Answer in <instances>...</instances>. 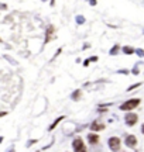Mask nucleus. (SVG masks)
<instances>
[{
    "label": "nucleus",
    "mask_w": 144,
    "mask_h": 152,
    "mask_svg": "<svg viewBox=\"0 0 144 152\" xmlns=\"http://www.w3.org/2000/svg\"><path fill=\"white\" fill-rule=\"evenodd\" d=\"M140 104V99H130V100L125 101L123 104H120V110L122 111H131Z\"/></svg>",
    "instance_id": "obj_1"
},
{
    "label": "nucleus",
    "mask_w": 144,
    "mask_h": 152,
    "mask_svg": "<svg viewBox=\"0 0 144 152\" xmlns=\"http://www.w3.org/2000/svg\"><path fill=\"white\" fill-rule=\"evenodd\" d=\"M137 121H138V115H137L136 113H129V114H126L125 123H126V124H127L129 127L136 125V124H137Z\"/></svg>",
    "instance_id": "obj_2"
},
{
    "label": "nucleus",
    "mask_w": 144,
    "mask_h": 152,
    "mask_svg": "<svg viewBox=\"0 0 144 152\" xmlns=\"http://www.w3.org/2000/svg\"><path fill=\"white\" fill-rule=\"evenodd\" d=\"M72 148H73V151H86V146L81 137H78V138H75L72 141Z\"/></svg>",
    "instance_id": "obj_3"
},
{
    "label": "nucleus",
    "mask_w": 144,
    "mask_h": 152,
    "mask_svg": "<svg viewBox=\"0 0 144 152\" xmlns=\"http://www.w3.org/2000/svg\"><path fill=\"white\" fill-rule=\"evenodd\" d=\"M107 144H109V148H110L112 151H119V149H120V146H122L120 139H119L117 137H110Z\"/></svg>",
    "instance_id": "obj_4"
},
{
    "label": "nucleus",
    "mask_w": 144,
    "mask_h": 152,
    "mask_svg": "<svg viewBox=\"0 0 144 152\" xmlns=\"http://www.w3.org/2000/svg\"><path fill=\"white\" fill-rule=\"evenodd\" d=\"M125 144L129 146V148H131V149L136 148V146H137V137H136V135H127L125 139Z\"/></svg>",
    "instance_id": "obj_5"
},
{
    "label": "nucleus",
    "mask_w": 144,
    "mask_h": 152,
    "mask_svg": "<svg viewBox=\"0 0 144 152\" xmlns=\"http://www.w3.org/2000/svg\"><path fill=\"white\" fill-rule=\"evenodd\" d=\"M103 128H105V124L100 123L99 120H95L91 124V131H102Z\"/></svg>",
    "instance_id": "obj_6"
},
{
    "label": "nucleus",
    "mask_w": 144,
    "mask_h": 152,
    "mask_svg": "<svg viewBox=\"0 0 144 152\" xmlns=\"http://www.w3.org/2000/svg\"><path fill=\"white\" fill-rule=\"evenodd\" d=\"M88 141L91 145H96L99 142V135L98 134H93V133H89L88 134Z\"/></svg>",
    "instance_id": "obj_7"
},
{
    "label": "nucleus",
    "mask_w": 144,
    "mask_h": 152,
    "mask_svg": "<svg viewBox=\"0 0 144 152\" xmlns=\"http://www.w3.org/2000/svg\"><path fill=\"white\" fill-rule=\"evenodd\" d=\"M54 27L53 25H48V28H47V35H45V44L47 42H50V39H51V35L54 34Z\"/></svg>",
    "instance_id": "obj_8"
},
{
    "label": "nucleus",
    "mask_w": 144,
    "mask_h": 152,
    "mask_svg": "<svg viewBox=\"0 0 144 152\" xmlns=\"http://www.w3.org/2000/svg\"><path fill=\"white\" fill-rule=\"evenodd\" d=\"M122 51H123V54H126V55H133V54H136V48H133V47H123L122 48Z\"/></svg>",
    "instance_id": "obj_9"
},
{
    "label": "nucleus",
    "mask_w": 144,
    "mask_h": 152,
    "mask_svg": "<svg viewBox=\"0 0 144 152\" xmlns=\"http://www.w3.org/2000/svg\"><path fill=\"white\" fill-rule=\"evenodd\" d=\"M81 96H82V92H81L79 89H76V90H75V92H73V93L71 95V99L73 101H78L79 99H81Z\"/></svg>",
    "instance_id": "obj_10"
},
{
    "label": "nucleus",
    "mask_w": 144,
    "mask_h": 152,
    "mask_svg": "<svg viewBox=\"0 0 144 152\" xmlns=\"http://www.w3.org/2000/svg\"><path fill=\"white\" fill-rule=\"evenodd\" d=\"M64 118H65L64 115H61V117H58V118H57V120H55V121H54V123H53V124L50 125V128H48V130H50V131H53L54 128H55V127L58 125V124H59V123H61V121H62V120H64Z\"/></svg>",
    "instance_id": "obj_11"
},
{
    "label": "nucleus",
    "mask_w": 144,
    "mask_h": 152,
    "mask_svg": "<svg viewBox=\"0 0 144 152\" xmlns=\"http://www.w3.org/2000/svg\"><path fill=\"white\" fill-rule=\"evenodd\" d=\"M119 49H120V47L116 44L110 51H109V54H110V55H117V54H119Z\"/></svg>",
    "instance_id": "obj_12"
},
{
    "label": "nucleus",
    "mask_w": 144,
    "mask_h": 152,
    "mask_svg": "<svg viewBox=\"0 0 144 152\" xmlns=\"http://www.w3.org/2000/svg\"><path fill=\"white\" fill-rule=\"evenodd\" d=\"M136 54L140 58H144V49H141V48H136Z\"/></svg>",
    "instance_id": "obj_13"
},
{
    "label": "nucleus",
    "mask_w": 144,
    "mask_h": 152,
    "mask_svg": "<svg viewBox=\"0 0 144 152\" xmlns=\"http://www.w3.org/2000/svg\"><path fill=\"white\" fill-rule=\"evenodd\" d=\"M138 86H141V82H138V83H136V85H131L130 87L127 89V92H131V90H134V89H137Z\"/></svg>",
    "instance_id": "obj_14"
},
{
    "label": "nucleus",
    "mask_w": 144,
    "mask_h": 152,
    "mask_svg": "<svg viewBox=\"0 0 144 152\" xmlns=\"http://www.w3.org/2000/svg\"><path fill=\"white\" fill-rule=\"evenodd\" d=\"M76 23H78V24H84V23H85V17H84V16H78V17H76Z\"/></svg>",
    "instance_id": "obj_15"
},
{
    "label": "nucleus",
    "mask_w": 144,
    "mask_h": 152,
    "mask_svg": "<svg viewBox=\"0 0 144 152\" xmlns=\"http://www.w3.org/2000/svg\"><path fill=\"white\" fill-rule=\"evenodd\" d=\"M138 72H140V69H138V66H134V68L131 69V73H133V75H138Z\"/></svg>",
    "instance_id": "obj_16"
},
{
    "label": "nucleus",
    "mask_w": 144,
    "mask_h": 152,
    "mask_svg": "<svg viewBox=\"0 0 144 152\" xmlns=\"http://www.w3.org/2000/svg\"><path fill=\"white\" fill-rule=\"evenodd\" d=\"M117 72L119 73H123V75H129V73H130L127 69H120V70H117Z\"/></svg>",
    "instance_id": "obj_17"
},
{
    "label": "nucleus",
    "mask_w": 144,
    "mask_h": 152,
    "mask_svg": "<svg viewBox=\"0 0 144 152\" xmlns=\"http://www.w3.org/2000/svg\"><path fill=\"white\" fill-rule=\"evenodd\" d=\"M98 61V57H92L91 58V62H96Z\"/></svg>",
    "instance_id": "obj_18"
},
{
    "label": "nucleus",
    "mask_w": 144,
    "mask_h": 152,
    "mask_svg": "<svg viewBox=\"0 0 144 152\" xmlns=\"http://www.w3.org/2000/svg\"><path fill=\"white\" fill-rule=\"evenodd\" d=\"M89 3H91L92 6H96V0H89Z\"/></svg>",
    "instance_id": "obj_19"
},
{
    "label": "nucleus",
    "mask_w": 144,
    "mask_h": 152,
    "mask_svg": "<svg viewBox=\"0 0 144 152\" xmlns=\"http://www.w3.org/2000/svg\"><path fill=\"white\" fill-rule=\"evenodd\" d=\"M89 62H91V59H86L85 63H84V66H88V65H89Z\"/></svg>",
    "instance_id": "obj_20"
},
{
    "label": "nucleus",
    "mask_w": 144,
    "mask_h": 152,
    "mask_svg": "<svg viewBox=\"0 0 144 152\" xmlns=\"http://www.w3.org/2000/svg\"><path fill=\"white\" fill-rule=\"evenodd\" d=\"M141 134H144V124L141 125Z\"/></svg>",
    "instance_id": "obj_21"
},
{
    "label": "nucleus",
    "mask_w": 144,
    "mask_h": 152,
    "mask_svg": "<svg viewBox=\"0 0 144 152\" xmlns=\"http://www.w3.org/2000/svg\"><path fill=\"white\" fill-rule=\"evenodd\" d=\"M143 34H144V31H143Z\"/></svg>",
    "instance_id": "obj_22"
}]
</instances>
